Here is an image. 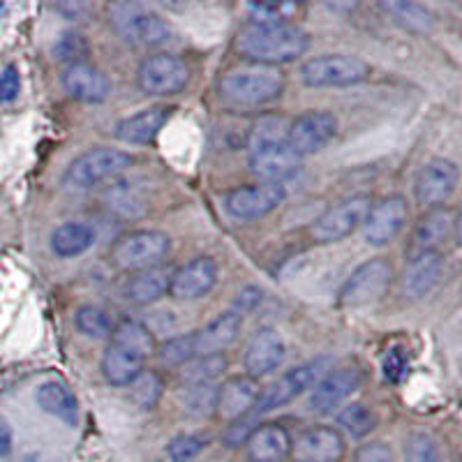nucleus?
I'll return each instance as SVG.
<instances>
[{
    "instance_id": "obj_1",
    "label": "nucleus",
    "mask_w": 462,
    "mask_h": 462,
    "mask_svg": "<svg viewBox=\"0 0 462 462\" xmlns=\"http://www.w3.org/2000/svg\"><path fill=\"white\" fill-rule=\"evenodd\" d=\"M310 47V35L289 23H273V26H259L238 32L236 53L253 65H275L294 63Z\"/></svg>"
},
{
    "instance_id": "obj_2",
    "label": "nucleus",
    "mask_w": 462,
    "mask_h": 462,
    "mask_svg": "<svg viewBox=\"0 0 462 462\" xmlns=\"http://www.w3.org/2000/svg\"><path fill=\"white\" fill-rule=\"evenodd\" d=\"M109 22L125 42L148 49H169L179 42V32L167 19L139 3L109 5Z\"/></svg>"
},
{
    "instance_id": "obj_3",
    "label": "nucleus",
    "mask_w": 462,
    "mask_h": 462,
    "mask_svg": "<svg viewBox=\"0 0 462 462\" xmlns=\"http://www.w3.org/2000/svg\"><path fill=\"white\" fill-rule=\"evenodd\" d=\"M134 164V155L121 148L97 146L74 158L63 173V185L74 192L97 188L102 183L118 179Z\"/></svg>"
},
{
    "instance_id": "obj_4",
    "label": "nucleus",
    "mask_w": 462,
    "mask_h": 462,
    "mask_svg": "<svg viewBox=\"0 0 462 462\" xmlns=\"http://www.w3.org/2000/svg\"><path fill=\"white\" fill-rule=\"evenodd\" d=\"M284 88V74L278 68L247 65L226 72L220 79V93L238 106H257L275 100Z\"/></svg>"
},
{
    "instance_id": "obj_5",
    "label": "nucleus",
    "mask_w": 462,
    "mask_h": 462,
    "mask_svg": "<svg viewBox=\"0 0 462 462\" xmlns=\"http://www.w3.org/2000/svg\"><path fill=\"white\" fill-rule=\"evenodd\" d=\"M171 250V238L158 229L130 231L111 250V263L121 271L139 273L146 268L160 266Z\"/></svg>"
},
{
    "instance_id": "obj_6",
    "label": "nucleus",
    "mask_w": 462,
    "mask_h": 462,
    "mask_svg": "<svg viewBox=\"0 0 462 462\" xmlns=\"http://www.w3.org/2000/svg\"><path fill=\"white\" fill-rule=\"evenodd\" d=\"M370 77V65L346 53H326L310 58L300 68V79L310 88H333V86H356Z\"/></svg>"
},
{
    "instance_id": "obj_7",
    "label": "nucleus",
    "mask_w": 462,
    "mask_h": 462,
    "mask_svg": "<svg viewBox=\"0 0 462 462\" xmlns=\"http://www.w3.org/2000/svg\"><path fill=\"white\" fill-rule=\"evenodd\" d=\"M326 365H328V358H312V361L300 363V365L291 368L289 373H284L268 389L262 391L253 416H263L268 411L280 410L284 404L294 402L308 389H315V383L321 379V373L326 370Z\"/></svg>"
},
{
    "instance_id": "obj_8",
    "label": "nucleus",
    "mask_w": 462,
    "mask_h": 462,
    "mask_svg": "<svg viewBox=\"0 0 462 462\" xmlns=\"http://www.w3.org/2000/svg\"><path fill=\"white\" fill-rule=\"evenodd\" d=\"M189 65L180 56H173L169 51H158L148 56L139 65L137 81L139 88L152 97H169L179 95L188 88L189 84Z\"/></svg>"
},
{
    "instance_id": "obj_9",
    "label": "nucleus",
    "mask_w": 462,
    "mask_h": 462,
    "mask_svg": "<svg viewBox=\"0 0 462 462\" xmlns=\"http://www.w3.org/2000/svg\"><path fill=\"white\" fill-rule=\"evenodd\" d=\"M393 282V263L383 257L363 262L342 284L340 300L346 308H361L382 299Z\"/></svg>"
},
{
    "instance_id": "obj_10",
    "label": "nucleus",
    "mask_w": 462,
    "mask_h": 462,
    "mask_svg": "<svg viewBox=\"0 0 462 462\" xmlns=\"http://www.w3.org/2000/svg\"><path fill=\"white\" fill-rule=\"evenodd\" d=\"M373 199L368 195H352L328 208L324 216L317 217L310 226V236L317 243H336L352 236L354 231L361 229L370 213Z\"/></svg>"
},
{
    "instance_id": "obj_11",
    "label": "nucleus",
    "mask_w": 462,
    "mask_h": 462,
    "mask_svg": "<svg viewBox=\"0 0 462 462\" xmlns=\"http://www.w3.org/2000/svg\"><path fill=\"white\" fill-rule=\"evenodd\" d=\"M460 183V169L447 158H432L420 167L414 180V195L420 206L441 208L453 197Z\"/></svg>"
},
{
    "instance_id": "obj_12",
    "label": "nucleus",
    "mask_w": 462,
    "mask_h": 462,
    "mask_svg": "<svg viewBox=\"0 0 462 462\" xmlns=\"http://www.w3.org/2000/svg\"><path fill=\"white\" fill-rule=\"evenodd\" d=\"M337 134V118L331 111H308L289 123L287 146L299 155L308 158L328 146Z\"/></svg>"
},
{
    "instance_id": "obj_13",
    "label": "nucleus",
    "mask_w": 462,
    "mask_h": 462,
    "mask_svg": "<svg viewBox=\"0 0 462 462\" xmlns=\"http://www.w3.org/2000/svg\"><path fill=\"white\" fill-rule=\"evenodd\" d=\"M410 220V204L402 195H389L379 199L377 204L370 206V213L363 222V238L368 245L382 247L389 245L398 238L400 231L404 229Z\"/></svg>"
},
{
    "instance_id": "obj_14",
    "label": "nucleus",
    "mask_w": 462,
    "mask_h": 462,
    "mask_svg": "<svg viewBox=\"0 0 462 462\" xmlns=\"http://www.w3.org/2000/svg\"><path fill=\"white\" fill-rule=\"evenodd\" d=\"M284 197H287V189L282 185H243V188L231 189L225 197V208L229 216L238 217V220H257L278 208Z\"/></svg>"
},
{
    "instance_id": "obj_15",
    "label": "nucleus",
    "mask_w": 462,
    "mask_h": 462,
    "mask_svg": "<svg viewBox=\"0 0 462 462\" xmlns=\"http://www.w3.org/2000/svg\"><path fill=\"white\" fill-rule=\"evenodd\" d=\"M363 383V373L358 368H340L333 373L324 374L315 383L310 393V407L315 414H333L337 407L352 398Z\"/></svg>"
},
{
    "instance_id": "obj_16",
    "label": "nucleus",
    "mask_w": 462,
    "mask_h": 462,
    "mask_svg": "<svg viewBox=\"0 0 462 462\" xmlns=\"http://www.w3.org/2000/svg\"><path fill=\"white\" fill-rule=\"evenodd\" d=\"M345 453V437L331 426L308 428L291 444V456L296 462H340Z\"/></svg>"
},
{
    "instance_id": "obj_17",
    "label": "nucleus",
    "mask_w": 462,
    "mask_h": 462,
    "mask_svg": "<svg viewBox=\"0 0 462 462\" xmlns=\"http://www.w3.org/2000/svg\"><path fill=\"white\" fill-rule=\"evenodd\" d=\"M287 358V342L280 336L275 328L271 326H263L253 336V340L247 342L245 349V370L250 377L262 379L266 374L275 373Z\"/></svg>"
},
{
    "instance_id": "obj_18",
    "label": "nucleus",
    "mask_w": 462,
    "mask_h": 462,
    "mask_svg": "<svg viewBox=\"0 0 462 462\" xmlns=\"http://www.w3.org/2000/svg\"><path fill=\"white\" fill-rule=\"evenodd\" d=\"M217 282V263L213 257H195L173 271L169 296L176 300L204 299Z\"/></svg>"
},
{
    "instance_id": "obj_19",
    "label": "nucleus",
    "mask_w": 462,
    "mask_h": 462,
    "mask_svg": "<svg viewBox=\"0 0 462 462\" xmlns=\"http://www.w3.org/2000/svg\"><path fill=\"white\" fill-rule=\"evenodd\" d=\"M262 391L259 379L250 377V374H236V377L226 379L217 391L216 411L220 414V419L229 420V423L247 419V416H253Z\"/></svg>"
},
{
    "instance_id": "obj_20",
    "label": "nucleus",
    "mask_w": 462,
    "mask_h": 462,
    "mask_svg": "<svg viewBox=\"0 0 462 462\" xmlns=\"http://www.w3.org/2000/svg\"><path fill=\"white\" fill-rule=\"evenodd\" d=\"M247 164H250L253 176H257L262 183L282 185V180L294 179L296 173L300 171L303 158H299L287 143H280V146H268L253 151Z\"/></svg>"
},
{
    "instance_id": "obj_21",
    "label": "nucleus",
    "mask_w": 462,
    "mask_h": 462,
    "mask_svg": "<svg viewBox=\"0 0 462 462\" xmlns=\"http://www.w3.org/2000/svg\"><path fill=\"white\" fill-rule=\"evenodd\" d=\"M63 88L74 100L86 102V105H100L109 97L111 81L100 68L90 63H77L63 69Z\"/></svg>"
},
{
    "instance_id": "obj_22",
    "label": "nucleus",
    "mask_w": 462,
    "mask_h": 462,
    "mask_svg": "<svg viewBox=\"0 0 462 462\" xmlns=\"http://www.w3.org/2000/svg\"><path fill=\"white\" fill-rule=\"evenodd\" d=\"M441 271H444V257L441 253H419L411 254V259L404 266L402 273V291L407 299L419 300L428 296L439 282Z\"/></svg>"
},
{
    "instance_id": "obj_23",
    "label": "nucleus",
    "mask_w": 462,
    "mask_h": 462,
    "mask_svg": "<svg viewBox=\"0 0 462 462\" xmlns=\"http://www.w3.org/2000/svg\"><path fill=\"white\" fill-rule=\"evenodd\" d=\"M291 435L280 423H262L250 432L245 441L247 457L253 462H284L291 453Z\"/></svg>"
},
{
    "instance_id": "obj_24",
    "label": "nucleus",
    "mask_w": 462,
    "mask_h": 462,
    "mask_svg": "<svg viewBox=\"0 0 462 462\" xmlns=\"http://www.w3.org/2000/svg\"><path fill=\"white\" fill-rule=\"evenodd\" d=\"M169 116H171V106H151V109L139 111L116 125V137L132 146H146L155 142L160 130L167 125Z\"/></svg>"
},
{
    "instance_id": "obj_25",
    "label": "nucleus",
    "mask_w": 462,
    "mask_h": 462,
    "mask_svg": "<svg viewBox=\"0 0 462 462\" xmlns=\"http://www.w3.org/2000/svg\"><path fill=\"white\" fill-rule=\"evenodd\" d=\"M243 328V315L236 310L220 312L216 319L197 331V356H208V354H222L229 345H234Z\"/></svg>"
},
{
    "instance_id": "obj_26",
    "label": "nucleus",
    "mask_w": 462,
    "mask_h": 462,
    "mask_svg": "<svg viewBox=\"0 0 462 462\" xmlns=\"http://www.w3.org/2000/svg\"><path fill=\"white\" fill-rule=\"evenodd\" d=\"M453 216L447 206L423 213L411 234V254L439 253V245L451 236Z\"/></svg>"
},
{
    "instance_id": "obj_27",
    "label": "nucleus",
    "mask_w": 462,
    "mask_h": 462,
    "mask_svg": "<svg viewBox=\"0 0 462 462\" xmlns=\"http://www.w3.org/2000/svg\"><path fill=\"white\" fill-rule=\"evenodd\" d=\"M173 271L169 266H152L139 273H132L125 284V296L134 305H152L169 296Z\"/></svg>"
},
{
    "instance_id": "obj_28",
    "label": "nucleus",
    "mask_w": 462,
    "mask_h": 462,
    "mask_svg": "<svg viewBox=\"0 0 462 462\" xmlns=\"http://www.w3.org/2000/svg\"><path fill=\"white\" fill-rule=\"evenodd\" d=\"M35 400L40 404V410L56 416L68 426L74 428L79 423V402H77V395L69 391L68 383L58 382V379L40 383L35 391Z\"/></svg>"
},
{
    "instance_id": "obj_29",
    "label": "nucleus",
    "mask_w": 462,
    "mask_h": 462,
    "mask_svg": "<svg viewBox=\"0 0 462 462\" xmlns=\"http://www.w3.org/2000/svg\"><path fill=\"white\" fill-rule=\"evenodd\" d=\"M146 373V358L121 345L109 342L105 356H102V374L111 386H130L134 379Z\"/></svg>"
},
{
    "instance_id": "obj_30",
    "label": "nucleus",
    "mask_w": 462,
    "mask_h": 462,
    "mask_svg": "<svg viewBox=\"0 0 462 462\" xmlns=\"http://www.w3.org/2000/svg\"><path fill=\"white\" fill-rule=\"evenodd\" d=\"M95 243V229L86 222H65L51 234V250L56 257L72 259L88 253Z\"/></svg>"
},
{
    "instance_id": "obj_31",
    "label": "nucleus",
    "mask_w": 462,
    "mask_h": 462,
    "mask_svg": "<svg viewBox=\"0 0 462 462\" xmlns=\"http://www.w3.org/2000/svg\"><path fill=\"white\" fill-rule=\"evenodd\" d=\"M109 342L125 346V349H130V352L142 358H148L158 352V342H155L152 331L137 319H123L121 324H116Z\"/></svg>"
},
{
    "instance_id": "obj_32",
    "label": "nucleus",
    "mask_w": 462,
    "mask_h": 462,
    "mask_svg": "<svg viewBox=\"0 0 462 462\" xmlns=\"http://www.w3.org/2000/svg\"><path fill=\"white\" fill-rule=\"evenodd\" d=\"M289 118L280 114H266L259 116L257 121L253 123V130H250V137H247V148L250 152L259 151V148L268 146H280V143H287L289 134Z\"/></svg>"
},
{
    "instance_id": "obj_33",
    "label": "nucleus",
    "mask_w": 462,
    "mask_h": 462,
    "mask_svg": "<svg viewBox=\"0 0 462 462\" xmlns=\"http://www.w3.org/2000/svg\"><path fill=\"white\" fill-rule=\"evenodd\" d=\"M379 7H382L395 23H400V26L407 28V31L411 32H428L432 28V23H435L430 12L423 5H419V3L393 0V3H382Z\"/></svg>"
},
{
    "instance_id": "obj_34",
    "label": "nucleus",
    "mask_w": 462,
    "mask_h": 462,
    "mask_svg": "<svg viewBox=\"0 0 462 462\" xmlns=\"http://www.w3.org/2000/svg\"><path fill=\"white\" fill-rule=\"evenodd\" d=\"M226 370V358L222 354H208V356H197L180 368V382L185 386L195 383H216Z\"/></svg>"
},
{
    "instance_id": "obj_35",
    "label": "nucleus",
    "mask_w": 462,
    "mask_h": 462,
    "mask_svg": "<svg viewBox=\"0 0 462 462\" xmlns=\"http://www.w3.org/2000/svg\"><path fill=\"white\" fill-rule=\"evenodd\" d=\"M336 423L342 430L349 432L354 439H363V437H368L370 432L377 428V416L373 414V410H370L368 404L352 402L345 404L342 411H337Z\"/></svg>"
},
{
    "instance_id": "obj_36",
    "label": "nucleus",
    "mask_w": 462,
    "mask_h": 462,
    "mask_svg": "<svg viewBox=\"0 0 462 462\" xmlns=\"http://www.w3.org/2000/svg\"><path fill=\"white\" fill-rule=\"evenodd\" d=\"M217 391H220V386H216V383H195V386H188L183 393L185 414L192 416V419H206V416L216 414Z\"/></svg>"
},
{
    "instance_id": "obj_37",
    "label": "nucleus",
    "mask_w": 462,
    "mask_h": 462,
    "mask_svg": "<svg viewBox=\"0 0 462 462\" xmlns=\"http://www.w3.org/2000/svg\"><path fill=\"white\" fill-rule=\"evenodd\" d=\"M158 358L164 365L171 368H183L192 358H197V333H185V336H176L164 340L158 345Z\"/></svg>"
},
{
    "instance_id": "obj_38",
    "label": "nucleus",
    "mask_w": 462,
    "mask_h": 462,
    "mask_svg": "<svg viewBox=\"0 0 462 462\" xmlns=\"http://www.w3.org/2000/svg\"><path fill=\"white\" fill-rule=\"evenodd\" d=\"M74 321L84 336L95 337V340H109L111 333H114V321H111L109 312L97 308V305H81Z\"/></svg>"
},
{
    "instance_id": "obj_39",
    "label": "nucleus",
    "mask_w": 462,
    "mask_h": 462,
    "mask_svg": "<svg viewBox=\"0 0 462 462\" xmlns=\"http://www.w3.org/2000/svg\"><path fill=\"white\" fill-rule=\"evenodd\" d=\"M404 462H444L439 441L428 432H411L404 439Z\"/></svg>"
},
{
    "instance_id": "obj_40",
    "label": "nucleus",
    "mask_w": 462,
    "mask_h": 462,
    "mask_svg": "<svg viewBox=\"0 0 462 462\" xmlns=\"http://www.w3.org/2000/svg\"><path fill=\"white\" fill-rule=\"evenodd\" d=\"M53 53H56L58 60H63L68 65L86 63L84 58L88 56V42H86V37L79 35V32H65L53 44Z\"/></svg>"
},
{
    "instance_id": "obj_41",
    "label": "nucleus",
    "mask_w": 462,
    "mask_h": 462,
    "mask_svg": "<svg viewBox=\"0 0 462 462\" xmlns=\"http://www.w3.org/2000/svg\"><path fill=\"white\" fill-rule=\"evenodd\" d=\"M130 389L134 402H137L139 407H143V410L155 407L158 398L162 395V383H160V379L152 373H143L142 377L134 379V382L130 383Z\"/></svg>"
},
{
    "instance_id": "obj_42",
    "label": "nucleus",
    "mask_w": 462,
    "mask_h": 462,
    "mask_svg": "<svg viewBox=\"0 0 462 462\" xmlns=\"http://www.w3.org/2000/svg\"><path fill=\"white\" fill-rule=\"evenodd\" d=\"M204 448L206 439L201 435H179L171 439V444L167 447V453L173 462H189L195 460Z\"/></svg>"
},
{
    "instance_id": "obj_43",
    "label": "nucleus",
    "mask_w": 462,
    "mask_h": 462,
    "mask_svg": "<svg viewBox=\"0 0 462 462\" xmlns=\"http://www.w3.org/2000/svg\"><path fill=\"white\" fill-rule=\"evenodd\" d=\"M382 373L389 383H400L407 377V373H410V356H407L402 346H391L389 352L383 354Z\"/></svg>"
},
{
    "instance_id": "obj_44",
    "label": "nucleus",
    "mask_w": 462,
    "mask_h": 462,
    "mask_svg": "<svg viewBox=\"0 0 462 462\" xmlns=\"http://www.w3.org/2000/svg\"><path fill=\"white\" fill-rule=\"evenodd\" d=\"M354 462H395V456L386 441H370L358 448Z\"/></svg>"
},
{
    "instance_id": "obj_45",
    "label": "nucleus",
    "mask_w": 462,
    "mask_h": 462,
    "mask_svg": "<svg viewBox=\"0 0 462 462\" xmlns=\"http://www.w3.org/2000/svg\"><path fill=\"white\" fill-rule=\"evenodd\" d=\"M19 90H22V77H19V69H16L14 65H7V68L0 72V105L16 100Z\"/></svg>"
},
{
    "instance_id": "obj_46",
    "label": "nucleus",
    "mask_w": 462,
    "mask_h": 462,
    "mask_svg": "<svg viewBox=\"0 0 462 462\" xmlns=\"http://www.w3.org/2000/svg\"><path fill=\"white\" fill-rule=\"evenodd\" d=\"M111 208L118 213V216H127V213H139L142 204H139V197L132 195L130 188H116L111 189Z\"/></svg>"
},
{
    "instance_id": "obj_47",
    "label": "nucleus",
    "mask_w": 462,
    "mask_h": 462,
    "mask_svg": "<svg viewBox=\"0 0 462 462\" xmlns=\"http://www.w3.org/2000/svg\"><path fill=\"white\" fill-rule=\"evenodd\" d=\"M262 299H263L262 289H259V287H245L236 299V312H241V315H243V312L254 310V308L262 303Z\"/></svg>"
},
{
    "instance_id": "obj_48",
    "label": "nucleus",
    "mask_w": 462,
    "mask_h": 462,
    "mask_svg": "<svg viewBox=\"0 0 462 462\" xmlns=\"http://www.w3.org/2000/svg\"><path fill=\"white\" fill-rule=\"evenodd\" d=\"M12 444H14V437H12L10 423L5 420V416H0V457L10 456Z\"/></svg>"
},
{
    "instance_id": "obj_49",
    "label": "nucleus",
    "mask_w": 462,
    "mask_h": 462,
    "mask_svg": "<svg viewBox=\"0 0 462 462\" xmlns=\"http://www.w3.org/2000/svg\"><path fill=\"white\" fill-rule=\"evenodd\" d=\"M453 234H456L457 245L462 247V206H460V210H457V216L453 217Z\"/></svg>"
},
{
    "instance_id": "obj_50",
    "label": "nucleus",
    "mask_w": 462,
    "mask_h": 462,
    "mask_svg": "<svg viewBox=\"0 0 462 462\" xmlns=\"http://www.w3.org/2000/svg\"><path fill=\"white\" fill-rule=\"evenodd\" d=\"M0 12H7V5H3V3H0Z\"/></svg>"
},
{
    "instance_id": "obj_51",
    "label": "nucleus",
    "mask_w": 462,
    "mask_h": 462,
    "mask_svg": "<svg viewBox=\"0 0 462 462\" xmlns=\"http://www.w3.org/2000/svg\"><path fill=\"white\" fill-rule=\"evenodd\" d=\"M456 462H462V456H460V457H457V460H456Z\"/></svg>"
},
{
    "instance_id": "obj_52",
    "label": "nucleus",
    "mask_w": 462,
    "mask_h": 462,
    "mask_svg": "<svg viewBox=\"0 0 462 462\" xmlns=\"http://www.w3.org/2000/svg\"><path fill=\"white\" fill-rule=\"evenodd\" d=\"M294 462H296V460H294Z\"/></svg>"
}]
</instances>
